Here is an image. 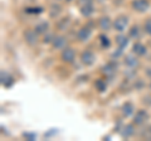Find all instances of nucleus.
Instances as JSON below:
<instances>
[{"instance_id":"nucleus-1","label":"nucleus","mask_w":151,"mask_h":141,"mask_svg":"<svg viewBox=\"0 0 151 141\" xmlns=\"http://www.w3.org/2000/svg\"><path fill=\"white\" fill-rule=\"evenodd\" d=\"M129 27V18L126 15H119L113 22V29L119 33H124Z\"/></svg>"},{"instance_id":"nucleus-2","label":"nucleus","mask_w":151,"mask_h":141,"mask_svg":"<svg viewBox=\"0 0 151 141\" xmlns=\"http://www.w3.org/2000/svg\"><path fill=\"white\" fill-rule=\"evenodd\" d=\"M60 59H62L63 63H67V64L73 63L74 59H76L74 49L70 48V47H65V48L62 49V52H60Z\"/></svg>"},{"instance_id":"nucleus-3","label":"nucleus","mask_w":151,"mask_h":141,"mask_svg":"<svg viewBox=\"0 0 151 141\" xmlns=\"http://www.w3.org/2000/svg\"><path fill=\"white\" fill-rule=\"evenodd\" d=\"M131 8L137 13H146L150 9L149 0H131Z\"/></svg>"},{"instance_id":"nucleus-4","label":"nucleus","mask_w":151,"mask_h":141,"mask_svg":"<svg viewBox=\"0 0 151 141\" xmlns=\"http://www.w3.org/2000/svg\"><path fill=\"white\" fill-rule=\"evenodd\" d=\"M81 62L86 65V67H89V65L94 64V62H96V54L89 49L83 50L81 53Z\"/></svg>"},{"instance_id":"nucleus-5","label":"nucleus","mask_w":151,"mask_h":141,"mask_svg":"<svg viewBox=\"0 0 151 141\" xmlns=\"http://www.w3.org/2000/svg\"><path fill=\"white\" fill-rule=\"evenodd\" d=\"M101 72L105 74L106 77L112 78V77L116 74V72H117V63H116V62H113V60H110V62L106 63V64L102 67Z\"/></svg>"},{"instance_id":"nucleus-6","label":"nucleus","mask_w":151,"mask_h":141,"mask_svg":"<svg viewBox=\"0 0 151 141\" xmlns=\"http://www.w3.org/2000/svg\"><path fill=\"white\" fill-rule=\"evenodd\" d=\"M149 120V112L146 110H139L134 116V125L141 126Z\"/></svg>"},{"instance_id":"nucleus-7","label":"nucleus","mask_w":151,"mask_h":141,"mask_svg":"<svg viewBox=\"0 0 151 141\" xmlns=\"http://www.w3.org/2000/svg\"><path fill=\"white\" fill-rule=\"evenodd\" d=\"M92 35V29L91 27L84 25L77 32V40L78 42H87Z\"/></svg>"},{"instance_id":"nucleus-8","label":"nucleus","mask_w":151,"mask_h":141,"mask_svg":"<svg viewBox=\"0 0 151 141\" xmlns=\"http://www.w3.org/2000/svg\"><path fill=\"white\" fill-rule=\"evenodd\" d=\"M0 82H1L3 87L10 88L13 84H14V77L9 72H6V70L3 69L1 72H0Z\"/></svg>"},{"instance_id":"nucleus-9","label":"nucleus","mask_w":151,"mask_h":141,"mask_svg":"<svg viewBox=\"0 0 151 141\" xmlns=\"http://www.w3.org/2000/svg\"><path fill=\"white\" fill-rule=\"evenodd\" d=\"M38 33L34 29H28L24 32V40L27 42V44L29 45H37L38 43Z\"/></svg>"},{"instance_id":"nucleus-10","label":"nucleus","mask_w":151,"mask_h":141,"mask_svg":"<svg viewBox=\"0 0 151 141\" xmlns=\"http://www.w3.org/2000/svg\"><path fill=\"white\" fill-rule=\"evenodd\" d=\"M67 43H68V40L64 35H55L53 42H52L50 44H52V47H53V49H60L62 50L67 47Z\"/></svg>"},{"instance_id":"nucleus-11","label":"nucleus","mask_w":151,"mask_h":141,"mask_svg":"<svg viewBox=\"0 0 151 141\" xmlns=\"http://www.w3.org/2000/svg\"><path fill=\"white\" fill-rule=\"evenodd\" d=\"M98 27H100L101 30L108 32V30H111V28L113 27V23L110 19V17H101L100 19H98Z\"/></svg>"},{"instance_id":"nucleus-12","label":"nucleus","mask_w":151,"mask_h":141,"mask_svg":"<svg viewBox=\"0 0 151 141\" xmlns=\"http://www.w3.org/2000/svg\"><path fill=\"white\" fill-rule=\"evenodd\" d=\"M132 53L135 55H137V57H142V55H145L147 53V49H146V47L142 43L136 42V43L132 45Z\"/></svg>"},{"instance_id":"nucleus-13","label":"nucleus","mask_w":151,"mask_h":141,"mask_svg":"<svg viewBox=\"0 0 151 141\" xmlns=\"http://www.w3.org/2000/svg\"><path fill=\"white\" fill-rule=\"evenodd\" d=\"M135 134V127H134V122L132 124H127L124 126V129H122L121 131V135H122V137L124 139H129L131 137L132 135Z\"/></svg>"},{"instance_id":"nucleus-14","label":"nucleus","mask_w":151,"mask_h":141,"mask_svg":"<svg viewBox=\"0 0 151 141\" xmlns=\"http://www.w3.org/2000/svg\"><path fill=\"white\" fill-rule=\"evenodd\" d=\"M130 37H126V35H124V34H120V35H117L116 37V44H117V47H119L120 49H122L124 50L127 45H129V42H130Z\"/></svg>"},{"instance_id":"nucleus-15","label":"nucleus","mask_w":151,"mask_h":141,"mask_svg":"<svg viewBox=\"0 0 151 141\" xmlns=\"http://www.w3.org/2000/svg\"><path fill=\"white\" fill-rule=\"evenodd\" d=\"M121 111H122V115H124L125 117H130V116L134 115L135 106L132 105L131 102H126V103H124V106H122Z\"/></svg>"},{"instance_id":"nucleus-16","label":"nucleus","mask_w":151,"mask_h":141,"mask_svg":"<svg viewBox=\"0 0 151 141\" xmlns=\"http://www.w3.org/2000/svg\"><path fill=\"white\" fill-rule=\"evenodd\" d=\"M125 64L127 65L129 68H136L139 65V59H137V55H126L125 57Z\"/></svg>"},{"instance_id":"nucleus-17","label":"nucleus","mask_w":151,"mask_h":141,"mask_svg":"<svg viewBox=\"0 0 151 141\" xmlns=\"http://www.w3.org/2000/svg\"><path fill=\"white\" fill-rule=\"evenodd\" d=\"M48 29H49V24L47 22H42L39 24H37L34 27V30L38 33L39 35H43V34H47L48 33Z\"/></svg>"},{"instance_id":"nucleus-18","label":"nucleus","mask_w":151,"mask_h":141,"mask_svg":"<svg viewBox=\"0 0 151 141\" xmlns=\"http://www.w3.org/2000/svg\"><path fill=\"white\" fill-rule=\"evenodd\" d=\"M79 12L83 17L89 18L94 13V9H93V4H87V5H83V6H79Z\"/></svg>"},{"instance_id":"nucleus-19","label":"nucleus","mask_w":151,"mask_h":141,"mask_svg":"<svg viewBox=\"0 0 151 141\" xmlns=\"http://www.w3.org/2000/svg\"><path fill=\"white\" fill-rule=\"evenodd\" d=\"M98 42L102 49H108L111 47V40L106 34H100L98 35Z\"/></svg>"},{"instance_id":"nucleus-20","label":"nucleus","mask_w":151,"mask_h":141,"mask_svg":"<svg viewBox=\"0 0 151 141\" xmlns=\"http://www.w3.org/2000/svg\"><path fill=\"white\" fill-rule=\"evenodd\" d=\"M94 88H96V90L100 93L106 92V90H107V82L103 78H98V79H96V82H94Z\"/></svg>"},{"instance_id":"nucleus-21","label":"nucleus","mask_w":151,"mask_h":141,"mask_svg":"<svg viewBox=\"0 0 151 141\" xmlns=\"http://www.w3.org/2000/svg\"><path fill=\"white\" fill-rule=\"evenodd\" d=\"M69 23H70L69 18H62V19H59L57 22V28H58L59 30H65L69 27Z\"/></svg>"},{"instance_id":"nucleus-22","label":"nucleus","mask_w":151,"mask_h":141,"mask_svg":"<svg viewBox=\"0 0 151 141\" xmlns=\"http://www.w3.org/2000/svg\"><path fill=\"white\" fill-rule=\"evenodd\" d=\"M129 37L131 39H139L140 38V27L139 25H132L131 29L129 30Z\"/></svg>"},{"instance_id":"nucleus-23","label":"nucleus","mask_w":151,"mask_h":141,"mask_svg":"<svg viewBox=\"0 0 151 141\" xmlns=\"http://www.w3.org/2000/svg\"><path fill=\"white\" fill-rule=\"evenodd\" d=\"M60 12H62L60 6L57 5V4H53V5L50 6V9H49V17H50V18H57V17L59 15Z\"/></svg>"},{"instance_id":"nucleus-24","label":"nucleus","mask_w":151,"mask_h":141,"mask_svg":"<svg viewBox=\"0 0 151 141\" xmlns=\"http://www.w3.org/2000/svg\"><path fill=\"white\" fill-rule=\"evenodd\" d=\"M43 8H39V6H37V8H25V13L27 14H40V13H43Z\"/></svg>"},{"instance_id":"nucleus-25","label":"nucleus","mask_w":151,"mask_h":141,"mask_svg":"<svg viewBox=\"0 0 151 141\" xmlns=\"http://www.w3.org/2000/svg\"><path fill=\"white\" fill-rule=\"evenodd\" d=\"M144 32L147 35H151V18L144 23Z\"/></svg>"},{"instance_id":"nucleus-26","label":"nucleus","mask_w":151,"mask_h":141,"mask_svg":"<svg viewBox=\"0 0 151 141\" xmlns=\"http://www.w3.org/2000/svg\"><path fill=\"white\" fill-rule=\"evenodd\" d=\"M54 39V35L53 34H44V38H43V43H52Z\"/></svg>"},{"instance_id":"nucleus-27","label":"nucleus","mask_w":151,"mask_h":141,"mask_svg":"<svg viewBox=\"0 0 151 141\" xmlns=\"http://www.w3.org/2000/svg\"><path fill=\"white\" fill-rule=\"evenodd\" d=\"M77 4L79 6H83L87 4H93V0H77Z\"/></svg>"},{"instance_id":"nucleus-28","label":"nucleus","mask_w":151,"mask_h":141,"mask_svg":"<svg viewBox=\"0 0 151 141\" xmlns=\"http://www.w3.org/2000/svg\"><path fill=\"white\" fill-rule=\"evenodd\" d=\"M23 136H24V137H27L28 140H35V137H37L35 134H24Z\"/></svg>"},{"instance_id":"nucleus-29","label":"nucleus","mask_w":151,"mask_h":141,"mask_svg":"<svg viewBox=\"0 0 151 141\" xmlns=\"http://www.w3.org/2000/svg\"><path fill=\"white\" fill-rule=\"evenodd\" d=\"M149 132L151 134V126H150V127H149Z\"/></svg>"},{"instance_id":"nucleus-30","label":"nucleus","mask_w":151,"mask_h":141,"mask_svg":"<svg viewBox=\"0 0 151 141\" xmlns=\"http://www.w3.org/2000/svg\"><path fill=\"white\" fill-rule=\"evenodd\" d=\"M65 1H67V3H69V1H72V0H65Z\"/></svg>"},{"instance_id":"nucleus-31","label":"nucleus","mask_w":151,"mask_h":141,"mask_svg":"<svg viewBox=\"0 0 151 141\" xmlns=\"http://www.w3.org/2000/svg\"><path fill=\"white\" fill-rule=\"evenodd\" d=\"M150 90H151V83H150Z\"/></svg>"},{"instance_id":"nucleus-32","label":"nucleus","mask_w":151,"mask_h":141,"mask_svg":"<svg viewBox=\"0 0 151 141\" xmlns=\"http://www.w3.org/2000/svg\"><path fill=\"white\" fill-rule=\"evenodd\" d=\"M100 1H103V0H100Z\"/></svg>"}]
</instances>
